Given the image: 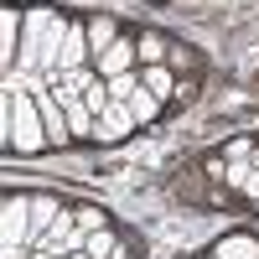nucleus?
<instances>
[{"label":"nucleus","mask_w":259,"mask_h":259,"mask_svg":"<svg viewBox=\"0 0 259 259\" xmlns=\"http://www.w3.org/2000/svg\"><path fill=\"white\" fill-rule=\"evenodd\" d=\"M6 140L16 150H41V140H47V130L36 119V104L26 94H16V89L6 94Z\"/></svg>","instance_id":"1"},{"label":"nucleus","mask_w":259,"mask_h":259,"mask_svg":"<svg viewBox=\"0 0 259 259\" xmlns=\"http://www.w3.org/2000/svg\"><path fill=\"white\" fill-rule=\"evenodd\" d=\"M26 228H31V197H6V207H0V244H6V254H16Z\"/></svg>","instance_id":"2"},{"label":"nucleus","mask_w":259,"mask_h":259,"mask_svg":"<svg viewBox=\"0 0 259 259\" xmlns=\"http://www.w3.org/2000/svg\"><path fill=\"white\" fill-rule=\"evenodd\" d=\"M130 124H135L130 104H109V109L99 114V130H94V135H99V140H119V135H130Z\"/></svg>","instance_id":"3"},{"label":"nucleus","mask_w":259,"mask_h":259,"mask_svg":"<svg viewBox=\"0 0 259 259\" xmlns=\"http://www.w3.org/2000/svg\"><path fill=\"white\" fill-rule=\"evenodd\" d=\"M83 41H89V31H78V26H68V36H62V57H57V68H62V73H78V57H83Z\"/></svg>","instance_id":"4"},{"label":"nucleus","mask_w":259,"mask_h":259,"mask_svg":"<svg viewBox=\"0 0 259 259\" xmlns=\"http://www.w3.org/2000/svg\"><path fill=\"white\" fill-rule=\"evenodd\" d=\"M83 89H94L89 73H68V78L57 83V104H78V94H83Z\"/></svg>","instance_id":"5"},{"label":"nucleus","mask_w":259,"mask_h":259,"mask_svg":"<svg viewBox=\"0 0 259 259\" xmlns=\"http://www.w3.org/2000/svg\"><path fill=\"white\" fill-rule=\"evenodd\" d=\"M218 259H259V244H254V239H244V233H239V239H223Z\"/></svg>","instance_id":"6"},{"label":"nucleus","mask_w":259,"mask_h":259,"mask_svg":"<svg viewBox=\"0 0 259 259\" xmlns=\"http://www.w3.org/2000/svg\"><path fill=\"white\" fill-rule=\"evenodd\" d=\"M124 68H130V41H114V47H104V73L119 78Z\"/></svg>","instance_id":"7"},{"label":"nucleus","mask_w":259,"mask_h":259,"mask_svg":"<svg viewBox=\"0 0 259 259\" xmlns=\"http://www.w3.org/2000/svg\"><path fill=\"white\" fill-rule=\"evenodd\" d=\"M89 124H94V109H89V104H83V99L68 104V130H78V135H94Z\"/></svg>","instance_id":"8"},{"label":"nucleus","mask_w":259,"mask_h":259,"mask_svg":"<svg viewBox=\"0 0 259 259\" xmlns=\"http://www.w3.org/2000/svg\"><path fill=\"white\" fill-rule=\"evenodd\" d=\"M41 119H47V140L68 135V114H57V104H41Z\"/></svg>","instance_id":"9"},{"label":"nucleus","mask_w":259,"mask_h":259,"mask_svg":"<svg viewBox=\"0 0 259 259\" xmlns=\"http://www.w3.org/2000/svg\"><path fill=\"white\" fill-rule=\"evenodd\" d=\"M130 114H135V119H150V114H156V94H150V89H135V94H130Z\"/></svg>","instance_id":"10"},{"label":"nucleus","mask_w":259,"mask_h":259,"mask_svg":"<svg viewBox=\"0 0 259 259\" xmlns=\"http://www.w3.org/2000/svg\"><path fill=\"white\" fill-rule=\"evenodd\" d=\"M16 52V11L0 16V57H11Z\"/></svg>","instance_id":"11"},{"label":"nucleus","mask_w":259,"mask_h":259,"mask_svg":"<svg viewBox=\"0 0 259 259\" xmlns=\"http://www.w3.org/2000/svg\"><path fill=\"white\" fill-rule=\"evenodd\" d=\"M145 89L156 94V99H166V94H171V73H166V68H150V73H145Z\"/></svg>","instance_id":"12"},{"label":"nucleus","mask_w":259,"mask_h":259,"mask_svg":"<svg viewBox=\"0 0 259 259\" xmlns=\"http://www.w3.org/2000/svg\"><path fill=\"white\" fill-rule=\"evenodd\" d=\"M109 36H114V26H109V21H104V16H99L94 26H89V41H94V47H114Z\"/></svg>","instance_id":"13"},{"label":"nucleus","mask_w":259,"mask_h":259,"mask_svg":"<svg viewBox=\"0 0 259 259\" xmlns=\"http://www.w3.org/2000/svg\"><path fill=\"white\" fill-rule=\"evenodd\" d=\"M83 249H89V254L99 259V254H109V249H114V239H109L104 228H94V233H89V244H83Z\"/></svg>","instance_id":"14"},{"label":"nucleus","mask_w":259,"mask_h":259,"mask_svg":"<svg viewBox=\"0 0 259 259\" xmlns=\"http://www.w3.org/2000/svg\"><path fill=\"white\" fill-rule=\"evenodd\" d=\"M31 223H57V207H52L47 197H36V202H31Z\"/></svg>","instance_id":"15"},{"label":"nucleus","mask_w":259,"mask_h":259,"mask_svg":"<svg viewBox=\"0 0 259 259\" xmlns=\"http://www.w3.org/2000/svg\"><path fill=\"white\" fill-rule=\"evenodd\" d=\"M109 89H114V99H119V104H130V94H135V89H140V83H130V78H114V83H109Z\"/></svg>","instance_id":"16"},{"label":"nucleus","mask_w":259,"mask_h":259,"mask_svg":"<svg viewBox=\"0 0 259 259\" xmlns=\"http://www.w3.org/2000/svg\"><path fill=\"white\" fill-rule=\"evenodd\" d=\"M140 57L156 62V57H161V36H145V41H140Z\"/></svg>","instance_id":"17"},{"label":"nucleus","mask_w":259,"mask_h":259,"mask_svg":"<svg viewBox=\"0 0 259 259\" xmlns=\"http://www.w3.org/2000/svg\"><path fill=\"white\" fill-rule=\"evenodd\" d=\"M244 192H254V197H259V166L249 171V182H244Z\"/></svg>","instance_id":"18"},{"label":"nucleus","mask_w":259,"mask_h":259,"mask_svg":"<svg viewBox=\"0 0 259 259\" xmlns=\"http://www.w3.org/2000/svg\"><path fill=\"white\" fill-rule=\"evenodd\" d=\"M78 259H94V254H78Z\"/></svg>","instance_id":"19"},{"label":"nucleus","mask_w":259,"mask_h":259,"mask_svg":"<svg viewBox=\"0 0 259 259\" xmlns=\"http://www.w3.org/2000/svg\"><path fill=\"white\" fill-rule=\"evenodd\" d=\"M11 259H16V254H11Z\"/></svg>","instance_id":"20"}]
</instances>
